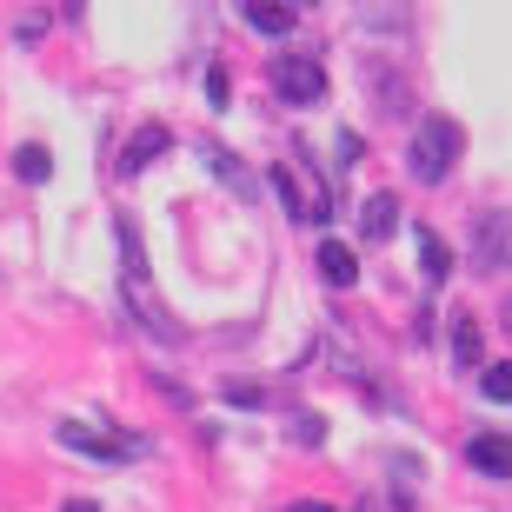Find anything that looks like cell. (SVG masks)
Wrapping results in <instances>:
<instances>
[{"instance_id":"1","label":"cell","mask_w":512,"mask_h":512,"mask_svg":"<svg viewBox=\"0 0 512 512\" xmlns=\"http://www.w3.org/2000/svg\"><path fill=\"white\" fill-rule=\"evenodd\" d=\"M120 293H127V306H133V320L147 326L153 340H180V326H173V313L160 306V293H153V280H147V260H140V233L120 220Z\"/></svg>"},{"instance_id":"2","label":"cell","mask_w":512,"mask_h":512,"mask_svg":"<svg viewBox=\"0 0 512 512\" xmlns=\"http://www.w3.org/2000/svg\"><path fill=\"white\" fill-rule=\"evenodd\" d=\"M459 153H466V133H459L446 114H426V120H419V133H413V147H406V160H413L419 187H439V180L453 173Z\"/></svg>"},{"instance_id":"3","label":"cell","mask_w":512,"mask_h":512,"mask_svg":"<svg viewBox=\"0 0 512 512\" xmlns=\"http://www.w3.org/2000/svg\"><path fill=\"white\" fill-rule=\"evenodd\" d=\"M273 87H280L293 107H320L326 100V67L313 54H280L273 60Z\"/></svg>"},{"instance_id":"4","label":"cell","mask_w":512,"mask_h":512,"mask_svg":"<svg viewBox=\"0 0 512 512\" xmlns=\"http://www.w3.org/2000/svg\"><path fill=\"white\" fill-rule=\"evenodd\" d=\"M473 266L479 273H512V207L479 213L473 220Z\"/></svg>"},{"instance_id":"5","label":"cell","mask_w":512,"mask_h":512,"mask_svg":"<svg viewBox=\"0 0 512 512\" xmlns=\"http://www.w3.org/2000/svg\"><path fill=\"white\" fill-rule=\"evenodd\" d=\"M273 187H280V200H286L293 220H326V187H320V180H306L300 160H280V167H273Z\"/></svg>"},{"instance_id":"6","label":"cell","mask_w":512,"mask_h":512,"mask_svg":"<svg viewBox=\"0 0 512 512\" xmlns=\"http://www.w3.org/2000/svg\"><path fill=\"white\" fill-rule=\"evenodd\" d=\"M60 446H67V453H94V459H140V453H147V439L94 433V426H60Z\"/></svg>"},{"instance_id":"7","label":"cell","mask_w":512,"mask_h":512,"mask_svg":"<svg viewBox=\"0 0 512 512\" xmlns=\"http://www.w3.org/2000/svg\"><path fill=\"white\" fill-rule=\"evenodd\" d=\"M466 459H473V473H486V479H512V439L506 433L466 439Z\"/></svg>"},{"instance_id":"8","label":"cell","mask_w":512,"mask_h":512,"mask_svg":"<svg viewBox=\"0 0 512 512\" xmlns=\"http://www.w3.org/2000/svg\"><path fill=\"white\" fill-rule=\"evenodd\" d=\"M453 366L459 373H486V340H479V320H466V313L453 320Z\"/></svg>"},{"instance_id":"9","label":"cell","mask_w":512,"mask_h":512,"mask_svg":"<svg viewBox=\"0 0 512 512\" xmlns=\"http://www.w3.org/2000/svg\"><path fill=\"white\" fill-rule=\"evenodd\" d=\"M167 147H173V133H167V127H140V133L127 140V153H120V167L140 173V167H153V160H160Z\"/></svg>"},{"instance_id":"10","label":"cell","mask_w":512,"mask_h":512,"mask_svg":"<svg viewBox=\"0 0 512 512\" xmlns=\"http://www.w3.org/2000/svg\"><path fill=\"white\" fill-rule=\"evenodd\" d=\"M393 227H399V200L393 193H373V200L360 207V240H386Z\"/></svg>"},{"instance_id":"11","label":"cell","mask_w":512,"mask_h":512,"mask_svg":"<svg viewBox=\"0 0 512 512\" xmlns=\"http://www.w3.org/2000/svg\"><path fill=\"white\" fill-rule=\"evenodd\" d=\"M413 240H419V273H426V280H446V273H453V247H446L433 227H419Z\"/></svg>"},{"instance_id":"12","label":"cell","mask_w":512,"mask_h":512,"mask_svg":"<svg viewBox=\"0 0 512 512\" xmlns=\"http://www.w3.org/2000/svg\"><path fill=\"white\" fill-rule=\"evenodd\" d=\"M320 273L333 286H353V280H360V253L340 247V240H326V247H320Z\"/></svg>"},{"instance_id":"13","label":"cell","mask_w":512,"mask_h":512,"mask_svg":"<svg viewBox=\"0 0 512 512\" xmlns=\"http://www.w3.org/2000/svg\"><path fill=\"white\" fill-rule=\"evenodd\" d=\"M247 27H253V34H273V40H286V34H293V7L253 0V7H247Z\"/></svg>"},{"instance_id":"14","label":"cell","mask_w":512,"mask_h":512,"mask_svg":"<svg viewBox=\"0 0 512 512\" xmlns=\"http://www.w3.org/2000/svg\"><path fill=\"white\" fill-rule=\"evenodd\" d=\"M14 173H20V180H34V187H40V180L54 173V153H47V147H20V153H14Z\"/></svg>"},{"instance_id":"15","label":"cell","mask_w":512,"mask_h":512,"mask_svg":"<svg viewBox=\"0 0 512 512\" xmlns=\"http://www.w3.org/2000/svg\"><path fill=\"white\" fill-rule=\"evenodd\" d=\"M479 393L486 399H499V406H512V366L499 360V366H486V373H479Z\"/></svg>"},{"instance_id":"16","label":"cell","mask_w":512,"mask_h":512,"mask_svg":"<svg viewBox=\"0 0 512 512\" xmlns=\"http://www.w3.org/2000/svg\"><path fill=\"white\" fill-rule=\"evenodd\" d=\"M207 160H213V173H220V180H233V187H240V193H253V180H247V173H240V160H227V153H220V147H207Z\"/></svg>"},{"instance_id":"17","label":"cell","mask_w":512,"mask_h":512,"mask_svg":"<svg viewBox=\"0 0 512 512\" xmlns=\"http://www.w3.org/2000/svg\"><path fill=\"white\" fill-rule=\"evenodd\" d=\"M293 439H300V446H320V419H313V413H293Z\"/></svg>"},{"instance_id":"18","label":"cell","mask_w":512,"mask_h":512,"mask_svg":"<svg viewBox=\"0 0 512 512\" xmlns=\"http://www.w3.org/2000/svg\"><path fill=\"white\" fill-rule=\"evenodd\" d=\"M207 100H213V107H227V67H207Z\"/></svg>"},{"instance_id":"19","label":"cell","mask_w":512,"mask_h":512,"mask_svg":"<svg viewBox=\"0 0 512 512\" xmlns=\"http://www.w3.org/2000/svg\"><path fill=\"white\" fill-rule=\"evenodd\" d=\"M227 399H233V406H260L266 393H260V386H227Z\"/></svg>"},{"instance_id":"20","label":"cell","mask_w":512,"mask_h":512,"mask_svg":"<svg viewBox=\"0 0 512 512\" xmlns=\"http://www.w3.org/2000/svg\"><path fill=\"white\" fill-rule=\"evenodd\" d=\"M60 512H100V506H94V499H67Z\"/></svg>"},{"instance_id":"21","label":"cell","mask_w":512,"mask_h":512,"mask_svg":"<svg viewBox=\"0 0 512 512\" xmlns=\"http://www.w3.org/2000/svg\"><path fill=\"white\" fill-rule=\"evenodd\" d=\"M286 512H333V506H313V499H300V506H286Z\"/></svg>"}]
</instances>
